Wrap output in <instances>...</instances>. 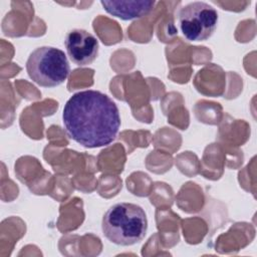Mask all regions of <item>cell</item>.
I'll use <instances>...</instances> for the list:
<instances>
[{"label": "cell", "mask_w": 257, "mask_h": 257, "mask_svg": "<svg viewBox=\"0 0 257 257\" xmlns=\"http://www.w3.org/2000/svg\"><path fill=\"white\" fill-rule=\"evenodd\" d=\"M103 9L110 15L122 20H136L148 15L155 7L152 0H118L100 1Z\"/></svg>", "instance_id": "8992f818"}, {"label": "cell", "mask_w": 257, "mask_h": 257, "mask_svg": "<svg viewBox=\"0 0 257 257\" xmlns=\"http://www.w3.org/2000/svg\"><path fill=\"white\" fill-rule=\"evenodd\" d=\"M62 121L67 136L88 149L112 143L121 123L116 103L105 93L93 89L78 91L66 101Z\"/></svg>", "instance_id": "6da1fadb"}, {"label": "cell", "mask_w": 257, "mask_h": 257, "mask_svg": "<svg viewBox=\"0 0 257 257\" xmlns=\"http://www.w3.org/2000/svg\"><path fill=\"white\" fill-rule=\"evenodd\" d=\"M64 45L71 61L79 66L92 63L98 55V40L83 29H72L67 32Z\"/></svg>", "instance_id": "5b68a950"}, {"label": "cell", "mask_w": 257, "mask_h": 257, "mask_svg": "<svg viewBox=\"0 0 257 257\" xmlns=\"http://www.w3.org/2000/svg\"><path fill=\"white\" fill-rule=\"evenodd\" d=\"M28 76L42 87H55L63 83L69 75L70 66L65 53L52 46L34 49L27 61Z\"/></svg>", "instance_id": "3957f363"}, {"label": "cell", "mask_w": 257, "mask_h": 257, "mask_svg": "<svg viewBox=\"0 0 257 257\" xmlns=\"http://www.w3.org/2000/svg\"><path fill=\"white\" fill-rule=\"evenodd\" d=\"M105 238L119 246H132L141 242L148 231L145 210L133 203H116L109 207L101 221Z\"/></svg>", "instance_id": "7a4b0ae2"}, {"label": "cell", "mask_w": 257, "mask_h": 257, "mask_svg": "<svg viewBox=\"0 0 257 257\" xmlns=\"http://www.w3.org/2000/svg\"><path fill=\"white\" fill-rule=\"evenodd\" d=\"M218 19L217 10L201 1L187 4L178 15L180 31L188 41H205L210 38L217 27Z\"/></svg>", "instance_id": "277c9868"}]
</instances>
